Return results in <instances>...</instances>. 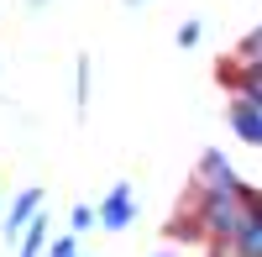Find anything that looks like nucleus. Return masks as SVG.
<instances>
[{"label": "nucleus", "instance_id": "nucleus-6", "mask_svg": "<svg viewBox=\"0 0 262 257\" xmlns=\"http://www.w3.org/2000/svg\"><path fill=\"white\" fill-rule=\"evenodd\" d=\"M42 231H48V226L37 221V226H32V237H27V247H21V257H37V247H42Z\"/></svg>", "mask_w": 262, "mask_h": 257}, {"label": "nucleus", "instance_id": "nucleus-4", "mask_svg": "<svg viewBox=\"0 0 262 257\" xmlns=\"http://www.w3.org/2000/svg\"><path fill=\"white\" fill-rule=\"evenodd\" d=\"M242 90H247V105H252V111H262V63H252V69L242 74Z\"/></svg>", "mask_w": 262, "mask_h": 257}, {"label": "nucleus", "instance_id": "nucleus-2", "mask_svg": "<svg viewBox=\"0 0 262 257\" xmlns=\"http://www.w3.org/2000/svg\"><path fill=\"white\" fill-rule=\"evenodd\" d=\"M131 216H137V205H131V189H126V184H116V189H111V200H105V210H100V221L111 226V231H121Z\"/></svg>", "mask_w": 262, "mask_h": 257}, {"label": "nucleus", "instance_id": "nucleus-1", "mask_svg": "<svg viewBox=\"0 0 262 257\" xmlns=\"http://www.w3.org/2000/svg\"><path fill=\"white\" fill-rule=\"evenodd\" d=\"M231 242H236L242 257H262V205H247V221H242V231Z\"/></svg>", "mask_w": 262, "mask_h": 257}, {"label": "nucleus", "instance_id": "nucleus-5", "mask_svg": "<svg viewBox=\"0 0 262 257\" xmlns=\"http://www.w3.org/2000/svg\"><path fill=\"white\" fill-rule=\"evenodd\" d=\"M32 205H37V189H32V195H21V205L11 210V226H21V221H27V216H32Z\"/></svg>", "mask_w": 262, "mask_h": 257}, {"label": "nucleus", "instance_id": "nucleus-3", "mask_svg": "<svg viewBox=\"0 0 262 257\" xmlns=\"http://www.w3.org/2000/svg\"><path fill=\"white\" fill-rule=\"evenodd\" d=\"M231 126H236V132H242L247 142H257V147H262V111H252L247 100H242V105L231 111Z\"/></svg>", "mask_w": 262, "mask_h": 257}]
</instances>
